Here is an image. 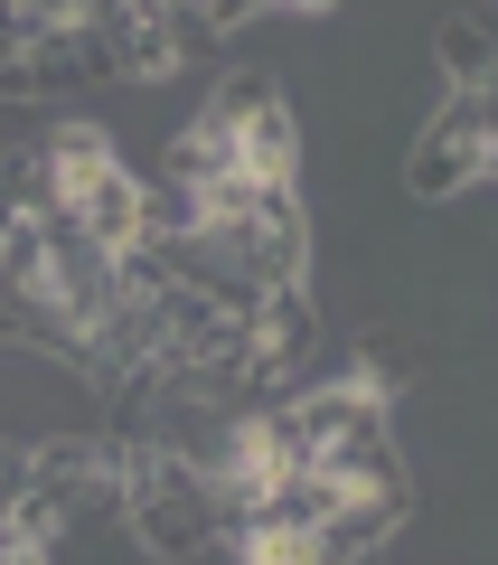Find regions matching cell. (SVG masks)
I'll return each instance as SVG.
<instances>
[{
    "mask_svg": "<svg viewBox=\"0 0 498 565\" xmlns=\"http://www.w3.org/2000/svg\"><path fill=\"white\" fill-rule=\"evenodd\" d=\"M396 180H404V199H414V207H452V199H470V189L489 180V141H470V132H452V122L423 114V132L404 141Z\"/></svg>",
    "mask_w": 498,
    "mask_h": 565,
    "instance_id": "6da1fadb",
    "label": "cell"
},
{
    "mask_svg": "<svg viewBox=\"0 0 498 565\" xmlns=\"http://www.w3.org/2000/svg\"><path fill=\"white\" fill-rule=\"evenodd\" d=\"M29 76H39V104L57 114L66 95H95V85H122V66H113V39H95V29H76V20H47V29H29Z\"/></svg>",
    "mask_w": 498,
    "mask_h": 565,
    "instance_id": "7a4b0ae2",
    "label": "cell"
},
{
    "mask_svg": "<svg viewBox=\"0 0 498 565\" xmlns=\"http://www.w3.org/2000/svg\"><path fill=\"white\" fill-rule=\"evenodd\" d=\"M113 161H122L113 122H95V114H47L39 122V170H47V199L57 207H76V189H95Z\"/></svg>",
    "mask_w": 498,
    "mask_h": 565,
    "instance_id": "3957f363",
    "label": "cell"
},
{
    "mask_svg": "<svg viewBox=\"0 0 498 565\" xmlns=\"http://www.w3.org/2000/svg\"><path fill=\"white\" fill-rule=\"evenodd\" d=\"M141 207H151V180H141L132 161H113L95 189H76V226L104 245V255H122V245H141Z\"/></svg>",
    "mask_w": 498,
    "mask_h": 565,
    "instance_id": "277c9868",
    "label": "cell"
},
{
    "mask_svg": "<svg viewBox=\"0 0 498 565\" xmlns=\"http://www.w3.org/2000/svg\"><path fill=\"white\" fill-rule=\"evenodd\" d=\"M113 66H122V85H141V95H151V85H180V76H188V57H180V20H170V10L132 20V29L113 39Z\"/></svg>",
    "mask_w": 498,
    "mask_h": 565,
    "instance_id": "5b68a950",
    "label": "cell"
},
{
    "mask_svg": "<svg viewBox=\"0 0 498 565\" xmlns=\"http://www.w3.org/2000/svg\"><path fill=\"white\" fill-rule=\"evenodd\" d=\"M226 565H339L320 527H292V519H245L226 537Z\"/></svg>",
    "mask_w": 498,
    "mask_h": 565,
    "instance_id": "8992f818",
    "label": "cell"
},
{
    "mask_svg": "<svg viewBox=\"0 0 498 565\" xmlns=\"http://www.w3.org/2000/svg\"><path fill=\"white\" fill-rule=\"evenodd\" d=\"M263 20H282V0H207V29H217V39H245V29H263Z\"/></svg>",
    "mask_w": 498,
    "mask_h": 565,
    "instance_id": "52a82bcc",
    "label": "cell"
},
{
    "mask_svg": "<svg viewBox=\"0 0 498 565\" xmlns=\"http://www.w3.org/2000/svg\"><path fill=\"white\" fill-rule=\"evenodd\" d=\"M348 0H282V20H339Z\"/></svg>",
    "mask_w": 498,
    "mask_h": 565,
    "instance_id": "ba28073f",
    "label": "cell"
},
{
    "mask_svg": "<svg viewBox=\"0 0 498 565\" xmlns=\"http://www.w3.org/2000/svg\"><path fill=\"white\" fill-rule=\"evenodd\" d=\"M489 189H498V141H489Z\"/></svg>",
    "mask_w": 498,
    "mask_h": 565,
    "instance_id": "9c48e42d",
    "label": "cell"
}]
</instances>
